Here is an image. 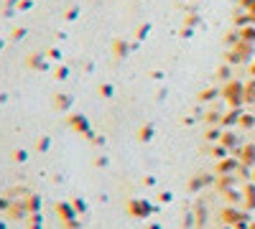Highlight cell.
<instances>
[{
  "label": "cell",
  "instance_id": "cell-1",
  "mask_svg": "<svg viewBox=\"0 0 255 229\" xmlns=\"http://www.w3.org/2000/svg\"><path fill=\"white\" fill-rule=\"evenodd\" d=\"M253 51H255V46L250 44V41H238V46L230 54V61H248L253 56Z\"/></svg>",
  "mask_w": 255,
  "mask_h": 229
},
{
  "label": "cell",
  "instance_id": "cell-2",
  "mask_svg": "<svg viewBox=\"0 0 255 229\" xmlns=\"http://www.w3.org/2000/svg\"><path fill=\"white\" fill-rule=\"evenodd\" d=\"M225 97L230 99V105H240V102L245 99V87L240 84V81H230V84L225 87Z\"/></svg>",
  "mask_w": 255,
  "mask_h": 229
},
{
  "label": "cell",
  "instance_id": "cell-3",
  "mask_svg": "<svg viewBox=\"0 0 255 229\" xmlns=\"http://www.w3.org/2000/svg\"><path fill=\"white\" fill-rule=\"evenodd\" d=\"M240 41H250V44H255V28H253V26L243 28V31H240Z\"/></svg>",
  "mask_w": 255,
  "mask_h": 229
},
{
  "label": "cell",
  "instance_id": "cell-4",
  "mask_svg": "<svg viewBox=\"0 0 255 229\" xmlns=\"http://www.w3.org/2000/svg\"><path fill=\"white\" fill-rule=\"evenodd\" d=\"M245 99L248 102H255V81H250V84L245 87Z\"/></svg>",
  "mask_w": 255,
  "mask_h": 229
},
{
  "label": "cell",
  "instance_id": "cell-5",
  "mask_svg": "<svg viewBox=\"0 0 255 229\" xmlns=\"http://www.w3.org/2000/svg\"><path fill=\"white\" fill-rule=\"evenodd\" d=\"M243 5L248 8V13H250V20H255V0H243Z\"/></svg>",
  "mask_w": 255,
  "mask_h": 229
},
{
  "label": "cell",
  "instance_id": "cell-6",
  "mask_svg": "<svg viewBox=\"0 0 255 229\" xmlns=\"http://www.w3.org/2000/svg\"><path fill=\"white\" fill-rule=\"evenodd\" d=\"M253 74H255V64H253Z\"/></svg>",
  "mask_w": 255,
  "mask_h": 229
}]
</instances>
